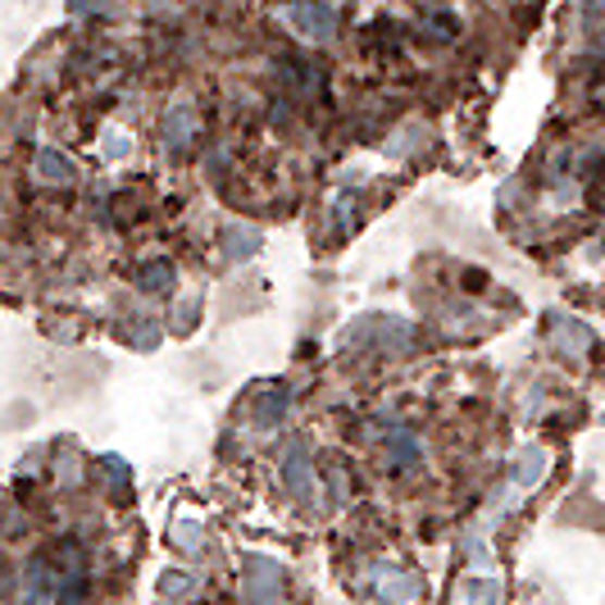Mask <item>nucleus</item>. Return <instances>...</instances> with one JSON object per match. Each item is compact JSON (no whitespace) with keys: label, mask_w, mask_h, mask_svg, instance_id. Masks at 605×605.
Segmentation results:
<instances>
[]
</instances>
